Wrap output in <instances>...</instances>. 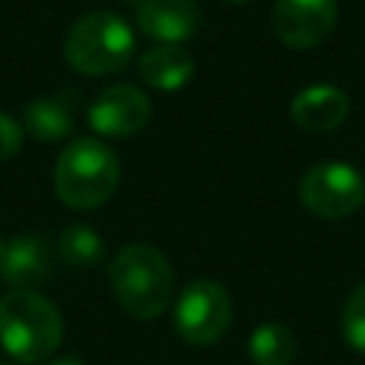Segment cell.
I'll return each mask as SVG.
<instances>
[{"label":"cell","instance_id":"obj_22","mask_svg":"<svg viewBox=\"0 0 365 365\" xmlns=\"http://www.w3.org/2000/svg\"><path fill=\"white\" fill-rule=\"evenodd\" d=\"M0 365H14V362H3V359H0Z\"/></svg>","mask_w":365,"mask_h":365},{"label":"cell","instance_id":"obj_1","mask_svg":"<svg viewBox=\"0 0 365 365\" xmlns=\"http://www.w3.org/2000/svg\"><path fill=\"white\" fill-rule=\"evenodd\" d=\"M108 274L114 297L128 317L154 319L171 305L174 268L160 248L148 242H131L117 251Z\"/></svg>","mask_w":365,"mask_h":365},{"label":"cell","instance_id":"obj_5","mask_svg":"<svg viewBox=\"0 0 365 365\" xmlns=\"http://www.w3.org/2000/svg\"><path fill=\"white\" fill-rule=\"evenodd\" d=\"M299 202L322 220H342L365 202V177L339 160L311 165L299 180Z\"/></svg>","mask_w":365,"mask_h":365},{"label":"cell","instance_id":"obj_16","mask_svg":"<svg viewBox=\"0 0 365 365\" xmlns=\"http://www.w3.org/2000/svg\"><path fill=\"white\" fill-rule=\"evenodd\" d=\"M342 336L345 342L365 354V282L356 285L351 291V297L345 299V308H342Z\"/></svg>","mask_w":365,"mask_h":365},{"label":"cell","instance_id":"obj_10","mask_svg":"<svg viewBox=\"0 0 365 365\" xmlns=\"http://www.w3.org/2000/svg\"><path fill=\"white\" fill-rule=\"evenodd\" d=\"M200 26L197 0H140L137 29L160 46H180L194 37Z\"/></svg>","mask_w":365,"mask_h":365},{"label":"cell","instance_id":"obj_20","mask_svg":"<svg viewBox=\"0 0 365 365\" xmlns=\"http://www.w3.org/2000/svg\"><path fill=\"white\" fill-rule=\"evenodd\" d=\"M3 248H6V242H3V240H0V254H3Z\"/></svg>","mask_w":365,"mask_h":365},{"label":"cell","instance_id":"obj_6","mask_svg":"<svg viewBox=\"0 0 365 365\" xmlns=\"http://www.w3.org/2000/svg\"><path fill=\"white\" fill-rule=\"evenodd\" d=\"M231 325V297L217 279H194L174 302V328L188 345H211Z\"/></svg>","mask_w":365,"mask_h":365},{"label":"cell","instance_id":"obj_2","mask_svg":"<svg viewBox=\"0 0 365 365\" xmlns=\"http://www.w3.org/2000/svg\"><path fill=\"white\" fill-rule=\"evenodd\" d=\"M63 342V314L37 291H9L0 297V345L23 362H46Z\"/></svg>","mask_w":365,"mask_h":365},{"label":"cell","instance_id":"obj_3","mask_svg":"<svg viewBox=\"0 0 365 365\" xmlns=\"http://www.w3.org/2000/svg\"><path fill=\"white\" fill-rule=\"evenodd\" d=\"M120 182L117 154L91 137L71 140L54 163V191L60 202L77 211L97 208L111 200Z\"/></svg>","mask_w":365,"mask_h":365},{"label":"cell","instance_id":"obj_14","mask_svg":"<svg viewBox=\"0 0 365 365\" xmlns=\"http://www.w3.org/2000/svg\"><path fill=\"white\" fill-rule=\"evenodd\" d=\"M297 351L294 331L279 322H262L248 336V356L254 365H294Z\"/></svg>","mask_w":365,"mask_h":365},{"label":"cell","instance_id":"obj_7","mask_svg":"<svg viewBox=\"0 0 365 365\" xmlns=\"http://www.w3.org/2000/svg\"><path fill=\"white\" fill-rule=\"evenodd\" d=\"M271 26L285 46L314 48L336 26V0H277Z\"/></svg>","mask_w":365,"mask_h":365},{"label":"cell","instance_id":"obj_21","mask_svg":"<svg viewBox=\"0 0 365 365\" xmlns=\"http://www.w3.org/2000/svg\"><path fill=\"white\" fill-rule=\"evenodd\" d=\"M228 3H248V0H228Z\"/></svg>","mask_w":365,"mask_h":365},{"label":"cell","instance_id":"obj_11","mask_svg":"<svg viewBox=\"0 0 365 365\" xmlns=\"http://www.w3.org/2000/svg\"><path fill=\"white\" fill-rule=\"evenodd\" d=\"M348 111H351L348 94L328 83L308 86L291 100V120L302 131H334L336 125L345 123Z\"/></svg>","mask_w":365,"mask_h":365},{"label":"cell","instance_id":"obj_9","mask_svg":"<svg viewBox=\"0 0 365 365\" xmlns=\"http://www.w3.org/2000/svg\"><path fill=\"white\" fill-rule=\"evenodd\" d=\"M54 271V251L40 234H20L0 254V279L11 291H34Z\"/></svg>","mask_w":365,"mask_h":365},{"label":"cell","instance_id":"obj_12","mask_svg":"<svg viewBox=\"0 0 365 365\" xmlns=\"http://www.w3.org/2000/svg\"><path fill=\"white\" fill-rule=\"evenodd\" d=\"M77 91L63 88L54 97H37L23 111V128L40 140V143H57L68 137L74 128V108H77Z\"/></svg>","mask_w":365,"mask_h":365},{"label":"cell","instance_id":"obj_13","mask_svg":"<svg viewBox=\"0 0 365 365\" xmlns=\"http://www.w3.org/2000/svg\"><path fill=\"white\" fill-rule=\"evenodd\" d=\"M137 74L151 88L177 91L191 80L194 57L182 46H154L137 60Z\"/></svg>","mask_w":365,"mask_h":365},{"label":"cell","instance_id":"obj_15","mask_svg":"<svg viewBox=\"0 0 365 365\" xmlns=\"http://www.w3.org/2000/svg\"><path fill=\"white\" fill-rule=\"evenodd\" d=\"M57 251H60L63 262H68L74 268H86V265L100 262V257H103V240L88 225H68V228L60 231Z\"/></svg>","mask_w":365,"mask_h":365},{"label":"cell","instance_id":"obj_4","mask_svg":"<svg viewBox=\"0 0 365 365\" xmlns=\"http://www.w3.org/2000/svg\"><path fill=\"white\" fill-rule=\"evenodd\" d=\"M63 57L80 74H114L134 57V31L114 11H88L68 29L63 40Z\"/></svg>","mask_w":365,"mask_h":365},{"label":"cell","instance_id":"obj_17","mask_svg":"<svg viewBox=\"0 0 365 365\" xmlns=\"http://www.w3.org/2000/svg\"><path fill=\"white\" fill-rule=\"evenodd\" d=\"M20 140H23V128H20V123L0 111V163L17 154Z\"/></svg>","mask_w":365,"mask_h":365},{"label":"cell","instance_id":"obj_19","mask_svg":"<svg viewBox=\"0 0 365 365\" xmlns=\"http://www.w3.org/2000/svg\"><path fill=\"white\" fill-rule=\"evenodd\" d=\"M120 3H128V6H137L140 0H120Z\"/></svg>","mask_w":365,"mask_h":365},{"label":"cell","instance_id":"obj_8","mask_svg":"<svg viewBox=\"0 0 365 365\" xmlns=\"http://www.w3.org/2000/svg\"><path fill=\"white\" fill-rule=\"evenodd\" d=\"M151 120L148 97L128 83L103 88L88 106V125L103 137H131Z\"/></svg>","mask_w":365,"mask_h":365},{"label":"cell","instance_id":"obj_18","mask_svg":"<svg viewBox=\"0 0 365 365\" xmlns=\"http://www.w3.org/2000/svg\"><path fill=\"white\" fill-rule=\"evenodd\" d=\"M48 365H83V362L74 359V356H63V359H54V362H48Z\"/></svg>","mask_w":365,"mask_h":365}]
</instances>
